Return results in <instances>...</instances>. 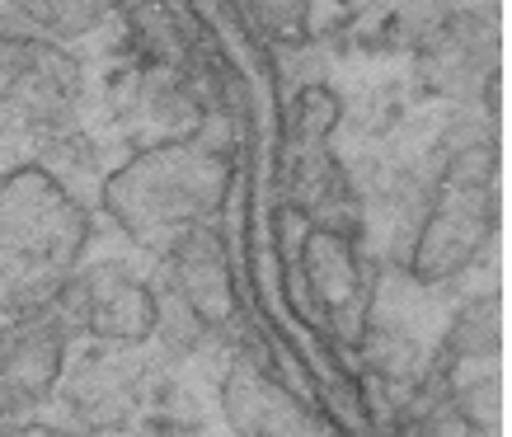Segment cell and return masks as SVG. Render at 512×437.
<instances>
[{
  "label": "cell",
  "mask_w": 512,
  "mask_h": 437,
  "mask_svg": "<svg viewBox=\"0 0 512 437\" xmlns=\"http://www.w3.org/2000/svg\"><path fill=\"white\" fill-rule=\"evenodd\" d=\"M85 250V217L47 174L0 179V311L38 315L62 297Z\"/></svg>",
  "instance_id": "1"
},
{
  "label": "cell",
  "mask_w": 512,
  "mask_h": 437,
  "mask_svg": "<svg viewBox=\"0 0 512 437\" xmlns=\"http://www.w3.org/2000/svg\"><path fill=\"white\" fill-rule=\"evenodd\" d=\"M226 193V160L198 141H174L113 174L109 207L123 231L151 254H170L188 231L207 226Z\"/></svg>",
  "instance_id": "2"
},
{
  "label": "cell",
  "mask_w": 512,
  "mask_h": 437,
  "mask_svg": "<svg viewBox=\"0 0 512 437\" xmlns=\"http://www.w3.org/2000/svg\"><path fill=\"white\" fill-rule=\"evenodd\" d=\"M80 99L76 62L47 43H0V123L38 132L71 118Z\"/></svg>",
  "instance_id": "3"
},
{
  "label": "cell",
  "mask_w": 512,
  "mask_h": 437,
  "mask_svg": "<svg viewBox=\"0 0 512 437\" xmlns=\"http://www.w3.org/2000/svg\"><path fill=\"white\" fill-rule=\"evenodd\" d=\"M47 311L66 334L85 329L94 339H146L160 320L156 297L146 292V282L132 278L118 264H99L85 278L66 282L62 297Z\"/></svg>",
  "instance_id": "4"
},
{
  "label": "cell",
  "mask_w": 512,
  "mask_h": 437,
  "mask_svg": "<svg viewBox=\"0 0 512 437\" xmlns=\"http://www.w3.org/2000/svg\"><path fill=\"white\" fill-rule=\"evenodd\" d=\"M62 358L66 329L52 320V311L19 315L15 325L0 329V419L38 405L62 376Z\"/></svg>",
  "instance_id": "5"
},
{
  "label": "cell",
  "mask_w": 512,
  "mask_h": 437,
  "mask_svg": "<svg viewBox=\"0 0 512 437\" xmlns=\"http://www.w3.org/2000/svg\"><path fill=\"white\" fill-rule=\"evenodd\" d=\"M174 259V282L184 292L188 311L198 315L202 325H221L235 311V292H231V268H226V250L212 235V226L188 231L179 245L170 250Z\"/></svg>",
  "instance_id": "6"
},
{
  "label": "cell",
  "mask_w": 512,
  "mask_h": 437,
  "mask_svg": "<svg viewBox=\"0 0 512 437\" xmlns=\"http://www.w3.org/2000/svg\"><path fill=\"white\" fill-rule=\"evenodd\" d=\"M29 19H38L43 29H62V33H85L94 19L104 15L109 0H15Z\"/></svg>",
  "instance_id": "7"
},
{
  "label": "cell",
  "mask_w": 512,
  "mask_h": 437,
  "mask_svg": "<svg viewBox=\"0 0 512 437\" xmlns=\"http://www.w3.org/2000/svg\"><path fill=\"white\" fill-rule=\"evenodd\" d=\"M254 15H264L278 33L301 29V0H254Z\"/></svg>",
  "instance_id": "8"
},
{
  "label": "cell",
  "mask_w": 512,
  "mask_h": 437,
  "mask_svg": "<svg viewBox=\"0 0 512 437\" xmlns=\"http://www.w3.org/2000/svg\"><path fill=\"white\" fill-rule=\"evenodd\" d=\"M0 437H52L47 428H24V423H0Z\"/></svg>",
  "instance_id": "9"
}]
</instances>
